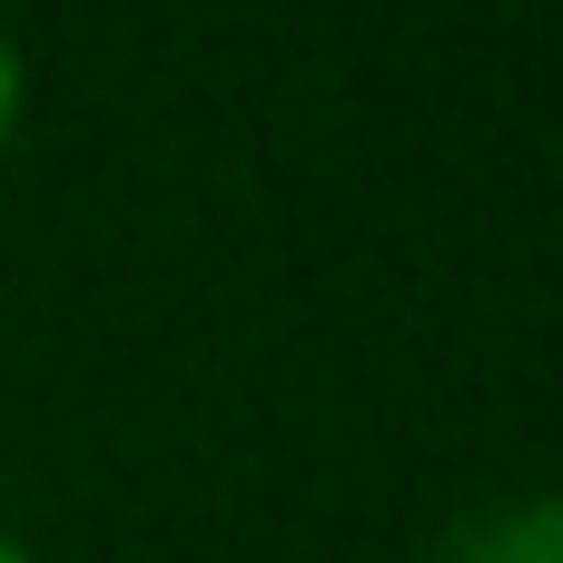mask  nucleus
Returning a JSON list of instances; mask_svg holds the SVG:
<instances>
[{
	"label": "nucleus",
	"mask_w": 563,
	"mask_h": 563,
	"mask_svg": "<svg viewBox=\"0 0 563 563\" xmlns=\"http://www.w3.org/2000/svg\"><path fill=\"white\" fill-rule=\"evenodd\" d=\"M20 119H30V59H20V30L0 20V158L20 139Z\"/></svg>",
	"instance_id": "1"
},
{
	"label": "nucleus",
	"mask_w": 563,
	"mask_h": 563,
	"mask_svg": "<svg viewBox=\"0 0 563 563\" xmlns=\"http://www.w3.org/2000/svg\"><path fill=\"white\" fill-rule=\"evenodd\" d=\"M0 563H40V554H30V544H20V534H10V525H0Z\"/></svg>",
	"instance_id": "2"
}]
</instances>
